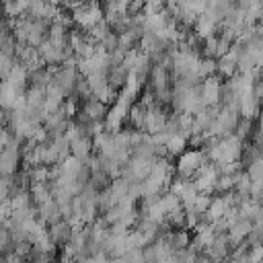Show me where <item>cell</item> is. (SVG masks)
<instances>
[{"label":"cell","mask_w":263,"mask_h":263,"mask_svg":"<svg viewBox=\"0 0 263 263\" xmlns=\"http://www.w3.org/2000/svg\"><path fill=\"white\" fill-rule=\"evenodd\" d=\"M103 14H105L103 4L99 0H86V2H82L70 10L72 25L76 29H82V31H88L90 27H95L103 18Z\"/></svg>","instance_id":"6da1fadb"},{"label":"cell","mask_w":263,"mask_h":263,"mask_svg":"<svg viewBox=\"0 0 263 263\" xmlns=\"http://www.w3.org/2000/svg\"><path fill=\"white\" fill-rule=\"evenodd\" d=\"M210 162L205 152L201 148H187L183 154L177 156V162H175V175L177 177H183V179H193V175L205 164Z\"/></svg>","instance_id":"7a4b0ae2"},{"label":"cell","mask_w":263,"mask_h":263,"mask_svg":"<svg viewBox=\"0 0 263 263\" xmlns=\"http://www.w3.org/2000/svg\"><path fill=\"white\" fill-rule=\"evenodd\" d=\"M84 78H86V82H88L90 92H92L95 99H99V101L105 103L107 107L113 105V103L117 101V90L109 84V80H107V72H95V74L84 76Z\"/></svg>","instance_id":"3957f363"},{"label":"cell","mask_w":263,"mask_h":263,"mask_svg":"<svg viewBox=\"0 0 263 263\" xmlns=\"http://www.w3.org/2000/svg\"><path fill=\"white\" fill-rule=\"evenodd\" d=\"M168 111L164 105L160 103H154L152 107H146V115H144V125H142V132L154 136V134H162L164 125H166V119H168Z\"/></svg>","instance_id":"277c9868"},{"label":"cell","mask_w":263,"mask_h":263,"mask_svg":"<svg viewBox=\"0 0 263 263\" xmlns=\"http://www.w3.org/2000/svg\"><path fill=\"white\" fill-rule=\"evenodd\" d=\"M218 177H220L218 166H216L214 162H205V164L193 175L191 181H193V185L197 187L199 193H208V195H212L214 189H216V181H218Z\"/></svg>","instance_id":"5b68a950"},{"label":"cell","mask_w":263,"mask_h":263,"mask_svg":"<svg viewBox=\"0 0 263 263\" xmlns=\"http://www.w3.org/2000/svg\"><path fill=\"white\" fill-rule=\"evenodd\" d=\"M222 78L218 74H212L208 78L201 80L199 84V99L203 103V107H214L220 105V90H222Z\"/></svg>","instance_id":"8992f818"},{"label":"cell","mask_w":263,"mask_h":263,"mask_svg":"<svg viewBox=\"0 0 263 263\" xmlns=\"http://www.w3.org/2000/svg\"><path fill=\"white\" fill-rule=\"evenodd\" d=\"M232 245H230V240H228V236H226V232L224 234H216V238H214V242L205 249V257L208 259H212L214 263H220V261H226L228 259V255L232 253Z\"/></svg>","instance_id":"52a82bcc"},{"label":"cell","mask_w":263,"mask_h":263,"mask_svg":"<svg viewBox=\"0 0 263 263\" xmlns=\"http://www.w3.org/2000/svg\"><path fill=\"white\" fill-rule=\"evenodd\" d=\"M37 53H39L43 66L55 68V66H62V64H64V49H58V47L51 45L47 39L37 47Z\"/></svg>","instance_id":"ba28073f"},{"label":"cell","mask_w":263,"mask_h":263,"mask_svg":"<svg viewBox=\"0 0 263 263\" xmlns=\"http://www.w3.org/2000/svg\"><path fill=\"white\" fill-rule=\"evenodd\" d=\"M259 113H261V103L253 97V90H249V92L238 97V115L242 119H251L253 121L255 117H259Z\"/></svg>","instance_id":"9c48e42d"},{"label":"cell","mask_w":263,"mask_h":263,"mask_svg":"<svg viewBox=\"0 0 263 263\" xmlns=\"http://www.w3.org/2000/svg\"><path fill=\"white\" fill-rule=\"evenodd\" d=\"M107 111H109V107L105 103H101L99 99H95V97H90V99L80 103V113L84 117H88L90 121H103Z\"/></svg>","instance_id":"30bf717a"},{"label":"cell","mask_w":263,"mask_h":263,"mask_svg":"<svg viewBox=\"0 0 263 263\" xmlns=\"http://www.w3.org/2000/svg\"><path fill=\"white\" fill-rule=\"evenodd\" d=\"M251 226H253V222L247 220V218H242V216H240L234 224H230L228 230H226V236H228L230 245L236 247V245L245 242V240H247V234H249V230H251Z\"/></svg>","instance_id":"8fae6325"},{"label":"cell","mask_w":263,"mask_h":263,"mask_svg":"<svg viewBox=\"0 0 263 263\" xmlns=\"http://www.w3.org/2000/svg\"><path fill=\"white\" fill-rule=\"evenodd\" d=\"M92 138L90 136H80L76 140L70 142V154L74 158H78L80 162H88V158L92 156Z\"/></svg>","instance_id":"7c38bea8"},{"label":"cell","mask_w":263,"mask_h":263,"mask_svg":"<svg viewBox=\"0 0 263 263\" xmlns=\"http://www.w3.org/2000/svg\"><path fill=\"white\" fill-rule=\"evenodd\" d=\"M47 232H49L55 247H64L72 236V224L68 220H58V222L47 226Z\"/></svg>","instance_id":"4fadbf2b"},{"label":"cell","mask_w":263,"mask_h":263,"mask_svg":"<svg viewBox=\"0 0 263 263\" xmlns=\"http://www.w3.org/2000/svg\"><path fill=\"white\" fill-rule=\"evenodd\" d=\"M37 208V218L45 224V226H49V224H53V222H58V220H62V212H60V205L53 201V197L49 199V201H45V203H41V205H35Z\"/></svg>","instance_id":"5bb4252c"},{"label":"cell","mask_w":263,"mask_h":263,"mask_svg":"<svg viewBox=\"0 0 263 263\" xmlns=\"http://www.w3.org/2000/svg\"><path fill=\"white\" fill-rule=\"evenodd\" d=\"M164 146H166L168 156H179V154H183L189 148V142H187V136H183V134L177 132V134H168L166 136V144Z\"/></svg>","instance_id":"9a60e30c"},{"label":"cell","mask_w":263,"mask_h":263,"mask_svg":"<svg viewBox=\"0 0 263 263\" xmlns=\"http://www.w3.org/2000/svg\"><path fill=\"white\" fill-rule=\"evenodd\" d=\"M29 195L33 205H41L51 199V183H31L29 185Z\"/></svg>","instance_id":"2e32d148"},{"label":"cell","mask_w":263,"mask_h":263,"mask_svg":"<svg viewBox=\"0 0 263 263\" xmlns=\"http://www.w3.org/2000/svg\"><path fill=\"white\" fill-rule=\"evenodd\" d=\"M127 74H129V70H127L123 64H117V66H109V68H107V80H109V84H111L115 90H119V88L125 84Z\"/></svg>","instance_id":"e0dca14e"},{"label":"cell","mask_w":263,"mask_h":263,"mask_svg":"<svg viewBox=\"0 0 263 263\" xmlns=\"http://www.w3.org/2000/svg\"><path fill=\"white\" fill-rule=\"evenodd\" d=\"M144 115H146V107H142V105L136 101V103H132V107H129V111H127L125 121L129 123V127H132V129H140V132H142Z\"/></svg>","instance_id":"ac0fdd59"},{"label":"cell","mask_w":263,"mask_h":263,"mask_svg":"<svg viewBox=\"0 0 263 263\" xmlns=\"http://www.w3.org/2000/svg\"><path fill=\"white\" fill-rule=\"evenodd\" d=\"M168 240H171V245H173L175 251L187 249L191 245V234L187 232V228H177V230H171L168 232Z\"/></svg>","instance_id":"d6986e66"},{"label":"cell","mask_w":263,"mask_h":263,"mask_svg":"<svg viewBox=\"0 0 263 263\" xmlns=\"http://www.w3.org/2000/svg\"><path fill=\"white\" fill-rule=\"evenodd\" d=\"M127 189H129V181L123 179V177H117V179H111V185H109V191L111 195L115 197V201L123 199L127 195Z\"/></svg>","instance_id":"ffe728a7"},{"label":"cell","mask_w":263,"mask_h":263,"mask_svg":"<svg viewBox=\"0 0 263 263\" xmlns=\"http://www.w3.org/2000/svg\"><path fill=\"white\" fill-rule=\"evenodd\" d=\"M245 173L249 175L251 181H263V156H257L251 162H247Z\"/></svg>","instance_id":"44dd1931"},{"label":"cell","mask_w":263,"mask_h":263,"mask_svg":"<svg viewBox=\"0 0 263 263\" xmlns=\"http://www.w3.org/2000/svg\"><path fill=\"white\" fill-rule=\"evenodd\" d=\"M86 185H90L95 191H103V189H107L111 185V177L107 173H103V171H95V173H90V179H88Z\"/></svg>","instance_id":"7402d4cb"},{"label":"cell","mask_w":263,"mask_h":263,"mask_svg":"<svg viewBox=\"0 0 263 263\" xmlns=\"http://www.w3.org/2000/svg\"><path fill=\"white\" fill-rule=\"evenodd\" d=\"M109 33H111V29H109V25L105 23V18H101V21H99L95 27H90V29L86 31V35H88V37H90L95 43H101V41H103V39H105Z\"/></svg>","instance_id":"603a6c76"},{"label":"cell","mask_w":263,"mask_h":263,"mask_svg":"<svg viewBox=\"0 0 263 263\" xmlns=\"http://www.w3.org/2000/svg\"><path fill=\"white\" fill-rule=\"evenodd\" d=\"M234 181H236V173H234V175H220L218 181H216V189H214V193H218V195L230 193V191L234 189Z\"/></svg>","instance_id":"cb8c5ba5"},{"label":"cell","mask_w":263,"mask_h":263,"mask_svg":"<svg viewBox=\"0 0 263 263\" xmlns=\"http://www.w3.org/2000/svg\"><path fill=\"white\" fill-rule=\"evenodd\" d=\"M253 132H255V125H253V121L251 119H238V123H236V127H234V136L238 138V140H249L251 136H253Z\"/></svg>","instance_id":"d4e9b609"},{"label":"cell","mask_w":263,"mask_h":263,"mask_svg":"<svg viewBox=\"0 0 263 263\" xmlns=\"http://www.w3.org/2000/svg\"><path fill=\"white\" fill-rule=\"evenodd\" d=\"M12 189H14L12 177H0V205L8 203V199L12 195Z\"/></svg>","instance_id":"484cf974"},{"label":"cell","mask_w":263,"mask_h":263,"mask_svg":"<svg viewBox=\"0 0 263 263\" xmlns=\"http://www.w3.org/2000/svg\"><path fill=\"white\" fill-rule=\"evenodd\" d=\"M12 251V238H10V230L6 228V224H0V257Z\"/></svg>","instance_id":"4316f807"},{"label":"cell","mask_w":263,"mask_h":263,"mask_svg":"<svg viewBox=\"0 0 263 263\" xmlns=\"http://www.w3.org/2000/svg\"><path fill=\"white\" fill-rule=\"evenodd\" d=\"M14 64H16L14 58H10V55H6V53L0 51V82H4L8 78V74L14 68Z\"/></svg>","instance_id":"83f0119b"},{"label":"cell","mask_w":263,"mask_h":263,"mask_svg":"<svg viewBox=\"0 0 263 263\" xmlns=\"http://www.w3.org/2000/svg\"><path fill=\"white\" fill-rule=\"evenodd\" d=\"M99 45H101V47H103L107 53L115 51V49H117V33H113V31H111V33H109V35H107V37H105V39H103Z\"/></svg>","instance_id":"f1b7e54d"},{"label":"cell","mask_w":263,"mask_h":263,"mask_svg":"<svg viewBox=\"0 0 263 263\" xmlns=\"http://www.w3.org/2000/svg\"><path fill=\"white\" fill-rule=\"evenodd\" d=\"M251 142L257 146V150H259V152H261V156H263V132L255 129V132H253V136H251Z\"/></svg>","instance_id":"f546056e"},{"label":"cell","mask_w":263,"mask_h":263,"mask_svg":"<svg viewBox=\"0 0 263 263\" xmlns=\"http://www.w3.org/2000/svg\"><path fill=\"white\" fill-rule=\"evenodd\" d=\"M253 97L259 103L263 101V80H255V84H253Z\"/></svg>","instance_id":"4dcf8cb0"},{"label":"cell","mask_w":263,"mask_h":263,"mask_svg":"<svg viewBox=\"0 0 263 263\" xmlns=\"http://www.w3.org/2000/svg\"><path fill=\"white\" fill-rule=\"evenodd\" d=\"M193 263H214V261H212V259H208L205 255H197V259H195Z\"/></svg>","instance_id":"1f68e13d"},{"label":"cell","mask_w":263,"mask_h":263,"mask_svg":"<svg viewBox=\"0 0 263 263\" xmlns=\"http://www.w3.org/2000/svg\"><path fill=\"white\" fill-rule=\"evenodd\" d=\"M257 119H259V127H257V129H259V132H263V111L259 113V117H257Z\"/></svg>","instance_id":"d6a6232c"},{"label":"cell","mask_w":263,"mask_h":263,"mask_svg":"<svg viewBox=\"0 0 263 263\" xmlns=\"http://www.w3.org/2000/svg\"><path fill=\"white\" fill-rule=\"evenodd\" d=\"M4 117H6V111L0 107V123H4Z\"/></svg>","instance_id":"836d02e7"},{"label":"cell","mask_w":263,"mask_h":263,"mask_svg":"<svg viewBox=\"0 0 263 263\" xmlns=\"http://www.w3.org/2000/svg\"><path fill=\"white\" fill-rule=\"evenodd\" d=\"M0 18H4V8H2V2H0Z\"/></svg>","instance_id":"e575fe53"},{"label":"cell","mask_w":263,"mask_h":263,"mask_svg":"<svg viewBox=\"0 0 263 263\" xmlns=\"http://www.w3.org/2000/svg\"><path fill=\"white\" fill-rule=\"evenodd\" d=\"M259 80H263V68H261V74H259Z\"/></svg>","instance_id":"d590c367"},{"label":"cell","mask_w":263,"mask_h":263,"mask_svg":"<svg viewBox=\"0 0 263 263\" xmlns=\"http://www.w3.org/2000/svg\"><path fill=\"white\" fill-rule=\"evenodd\" d=\"M261 111H263V101H261Z\"/></svg>","instance_id":"8d00e7d4"},{"label":"cell","mask_w":263,"mask_h":263,"mask_svg":"<svg viewBox=\"0 0 263 263\" xmlns=\"http://www.w3.org/2000/svg\"><path fill=\"white\" fill-rule=\"evenodd\" d=\"M8 35H10V33H8ZM2 37H4V35H0V39H2Z\"/></svg>","instance_id":"74e56055"},{"label":"cell","mask_w":263,"mask_h":263,"mask_svg":"<svg viewBox=\"0 0 263 263\" xmlns=\"http://www.w3.org/2000/svg\"><path fill=\"white\" fill-rule=\"evenodd\" d=\"M220 263H226V261H220Z\"/></svg>","instance_id":"f35d334b"}]
</instances>
